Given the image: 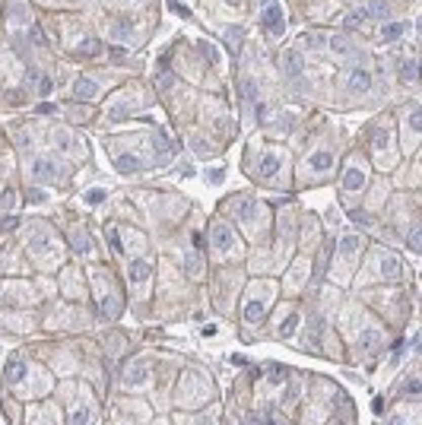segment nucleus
I'll return each instance as SVG.
<instances>
[{"mask_svg":"<svg viewBox=\"0 0 422 425\" xmlns=\"http://www.w3.org/2000/svg\"><path fill=\"white\" fill-rule=\"evenodd\" d=\"M346 86H349V89H353L356 96H359V92H365V89L371 86V76L365 73V70H356V73H353V76L346 79Z\"/></svg>","mask_w":422,"mask_h":425,"instance_id":"1","label":"nucleus"},{"mask_svg":"<svg viewBox=\"0 0 422 425\" xmlns=\"http://www.w3.org/2000/svg\"><path fill=\"white\" fill-rule=\"evenodd\" d=\"M365 13H368V16H378V19H384V16H388V4H384V0H371Z\"/></svg>","mask_w":422,"mask_h":425,"instance_id":"2","label":"nucleus"},{"mask_svg":"<svg viewBox=\"0 0 422 425\" xmlns=\"http://www.w3.org/2000/svg\"><path fill=\"white\" fill-rule=\"evenodd\" d=\"M286 70H289V73H298V70H301V64H298L295 54H286Z\"/></svg>","mask_w":422,"mask_h":425,"instance_id":"3","label":"nucleus"},{"mask_svg":"<svg viewBox=\"0 0 422 425\" xmlns=\"http://www.w3.org/2000/svg\"><path fill=\"white\" fill-rule=\"evenodd\" d=\"M83 422H86V412H83V409H76L73 416H70V425H83Z\"/></svg>","mask_w":422,"mask_h":425,"instance_id":"4","label":"nucleus"},{"mask_svg":"<svg viewBox=\"0 0 422 425\" xmlns=\"http://www.w3.org/2000/svg\"><path fill=\"white\" fill-rule=\"evenodd\" d=\"M400 26H391V29H384V38H400Z\"/></svg>","mask_w":422,"mask_h":425,"instance_id":"5","label":"nucleus"},{"mask_svg":"<svg viewBox=\"0 0 422 425\" xmlns=\"http://www.w3.org/2000/svg\"><path fill=\"white\" fill-rule=\"evenodd\" d=\"M241 425H260V422H257V416H245V422H241Z\"/></svg>","mask_w":422,"mask_h":425,"instance_id":"6","label":"nucleus"}]
</instances>
